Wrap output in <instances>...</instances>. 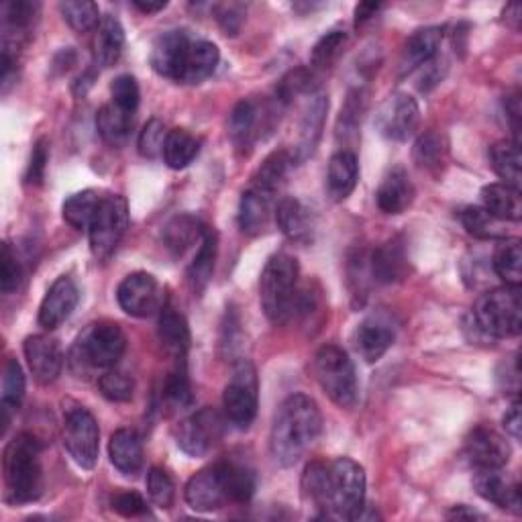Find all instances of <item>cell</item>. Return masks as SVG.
Returning <instances> with one entry per match:
<instances>
[{
    "label": "cell",
    "mask_w": 522,
    "mask_h": 522,
    "mask_svg": "<svg viewBox=\"0 0 522 522\" xmlns=\"http://www.w3.org/2000/svg\"><path fill=\"white\" fill-rule=\"evenodd\" d=\"M323 431V414L317 402L306 394L288 396L272 425L270 451L282 467L294 465L319 439Z\"/></svg>",
    "instance_id": "obj_1"
},
{
    "label": "cell",
    "mask_w": 522,
    "mask_h": 522,
    "mask_svg": "<svg viewBox=\"0 0 522 522\" xmlns=\"http://www.w3.org/2000/svg\"><path fill=\"white\" fill-rule=\"evenodd\" d=\"M41 443L31 433H19L3 453V474L7 498L13 504H27L39 498L43 488Z\"/></svg>",
    "instance_id": "obj_2"
},
{
    "label": "cell",
    "mask_w": 522,
    "mask_h": 522,
    "mask_svg": "<svg viewBox=\"0 0 522 522\" xmlns=\"http://www.w3.org/2000/svg\"><path fill=\"white\" fill-rule=\"evenodd\" d=\"M300 268L296 257L288 253H276L259 278V300L266 317L274 325H286L294 321V308L298 300Z\"/></svg>",
    "instance_id": "obj_3"
},
{
    "label": "cell",
    "mask_w": 522,
    "mask_h": 522,
    "mask_svg": "<svg viewBox=\"0 0 522 522\" xmlns=\"http://www.w3.org/2000/svg\"><path fill=\"white\" fill-rule=\"evenodd\" d=\"M474 321L490 337H516L522 329L520 286H502L480 296L474 306Z\"/></svg>",
    "instance_id": "obj_4"
},
{
    "label": "cell",
    "mask_w": 522,
    "mask_h": 522,
    "mask_svg": "<svg viewBox=\"0 0 522 522\" xmlns=\"http://www.w3.org/2000/svg\"><path fill=\"white\" fill-rule=\"evenodd\" d=\"M327 510L345 520H359L365 510V472L363 467L341 457L329 463Z\"/></svg>",
    "instance_id": "obj_5"
},
{
    "label": "cell",
    "mask_w": 522,
    "mask_h": 522,
    "mask_svg": "<svg viewBox=\"0 0 522 522\" xmlns=\"http://www.w3.org/2000/svg\"><path fill=\"white\" fill-rule=\"evenodd\" d=\"M315 376L325 394L341 408H353L359 398L355 365L337 345H325L315 355Z\"/></svg>",
    "instance_id": "obj_6"
},
{
    "label": "cell",
    "mask_w": 522,
    "mask_h": 522,
    "mask_svg": "<svg viewBox=\"0 0 522 522\" xmlns=\"http://www.w3.org/2000/svg\"><path fill=\"white\" fill-rule=\"evenodd\" d=\"M127 349V337L115 323H94L90 325L74 345L72 361L90 370L115 368Z\"/></svg>",
    "instance_id": "obj_7"
},
{
    "label": "cell",
    "mask_w": 522,
    "mask_h": 522,
    "mask_svg": "<svg viewBox=\"0 0 522 522\" xmlns=\"http://www.w3.org/2000/svg\"><path fill=\"white\" fill-rule=\"evenodd\" d=\"M129 227V206L119 194L104 196L96 217L88 229L90 249L96 259H107L115 253Z\"/></svg>",
    "instance_id": "obj_8"
},
{
    "label": "cell",
    "mask_w": 522,
    "mask_h": 522,
    "mask_svg": "<svg viewBox=\"0 0 522 522\" xmlns=\"http://www.w3.org/2000/svg\"><path fill=\"white\" fill-rule=\"evenodd\" d=\"M257 400H259L257 372L251 361L241 359L235 365L233 376L223 392V408L227 421H231L239 429H247L257 414Z\"/></svg>",
    "instance_id": "obj_9"
},
{
    "label": "cell",
    "mask_w": 522,
    "mask_h": 522,
    "mask_svg": "<svg viewBox=\"0 0 522 522\" xmlns=\"http://www.w3.org/2000/svg\"><path fill=\"white\" fill-rule=\"evenodd\" d=\"M223 416L213 408H200L178 427V447L190 457H204L223 439Z\"/></svg>",
    "instance_id": "obj_10"
},
{
    "label": "cell",
    "mask_w": 522,
    "mask_h": 522,
    "mask_svg": "<svg viewBox=\"0 0 522 522\" xmlns=\"http://www.w3.org/2000/svg\"><path fill=\"white\" fill-rule=\"evenodd\" d=\"M64 445L70 457L82 469H92L96 465L100 451V431L92 412L78 406L66 414Z\"/></svg>",
    "instance_id": "obj_11"
},
{
    "label": "cell",
    "mask_w": 522,
    "mask_h": 522,
    "mask_svg": "<svg viewBox=\"0 0 522 522\" xmlns=\"http://www.w3.org/2000/svg\"><path fill=\"white\" fill-rule=\"evenodd\" d=\"M192 45H194V37L188 31L174 29L162 33L151 47L149 62L153 70L168 80L182 82L190 60Z\"/></svg>",
    "instance_id": "obj_12"
},
{
    "label": "cell",
    "mask_w": 522,
    "mask_h": 522,
    "mask_svg": "<svg viewBox=\"0 0 522 522\" xmlns=\"http://www.w3.org/2000/svg\"><path fill=\"white\" fill-rule=\"evenodd\" d=\"M119 306L129 317L147 319L164 308V292L151 274L137 272L127 276L117 290Z\"/></svg>",
    "instance_id": "obj_13"
},
{
    "label": "cell",
    "mask_w": 522,
    "mask_h": 522,
    "mask_svg": "<svg viewBox=\"0 0 522 522\" xmlns=\"http://www.w3.org/2000/svg\"><path fill=\"white\" fill-rule=\"evenodd\" d=\"M419 123H421L419 102L404 92L392 94L376 115V125L380 133L392 141H406L408 137L414 135L416 129H419Z\"/></svg>",
    "instance_id": "obj_14"
},
{
    "label": "cell",
    "mask_w": 522,
    "mask_h": 522,
    "mask_svg": "<svg viewBox=\"0 0 522 522\" xmlns=\"http://www.w3.org/2000/svg\"><path fill=\"white\" fill-rule=\"evenodd\" d=\"M23 351L37 384L49 386L60 378L64 368V355L56 339H51L47 335L27 337Z\"/></svg>",
    "instance_id": "obj_15"
},
{
    "label": "cell",
    "mask_w": 522,
    "mask_h": 522,
    "mask_svg": "<svg viewBox=\"0 0 522 522\" xmlns=\"http://www.w3.org/2000/svg\"><path fill=\"white\" fill-rule=\"evenodd\" d=\"M355 349L357 353L368 361H380L386 351L394 345L396 341V325L388 315H370L368 319H363L357 329H355Z\"/></svg>",
    "instance_id": "obj_16"
},
{
    "label": "cell",
    "mask_w": 522,
    "mask_h": 522,
    "mask_svg": "<svg viewBox=\"0 0 522 522\" xmlns=\"http://www.w3.org/2000/svg\"><path fill=\"white\" fill-rule=\"evenodd\" d=\"M510 453L508 441L490 427H476L465 439V455L476 469L506 467Z\"/></svg>",
    "instance_id": "obj_17"
},
{
    "label": "cell",
    "mask_w": 522,
    "mask_h": 522,
    "mask_svg": "<svg viewBox=\"0 0 522 522\" xmlns=\"http://www.w3.org/2000/svg\"><path fill=\"white\" fill-rule=\"evenodd\" d=\"M502 469L504 467L476 469L474 488L486 502H492L500 510L520 514L522 512L520 486H518V482L510 480Z\"/></svg>",
    "instance_id": "obj_18"
},
{
    "label": "cell",
    "mask_w": 522,
    "mask_h": 522,
    "mask_svg": "<svg viewBox=\"0 0 522 522\" xmlns=\"http://www.w3.org/2000/svg\"><path fill=\"white\" fill-rule=\"evenodd\" d=\"M80 300V292L76 282L70 276L58 278L47 290L41 308H39V325L47 331L58 329L64 321L70 319L76 304Z\"/></svg>",
    "instance_id": "obj_19"
},
{
    "label": "cell",
    "mask_w": 522,
    "mask_h": 522,
    "mask_svg": "<svg viewBox=\"0 0 522 522\" xmlns=\"http://www.w3.org/2000/svg\"><path fill=\"white\" fill-rule=\"evenodd\" d=\"M276 192L255 184L243 192L239 202V227L247 235L264 233L276 215Z\"/></svg>",
    "instance_id": "obj_20"
},
{
    "label": "cell",
    "mask_w": 522,
    "mask_h": 522,
    "mask_svg": "<svg viewBox=\"0 0 522 522\" xmlns=\"http://www.w3.org/2000/svg\"><path fill=\"white\" fill-rule=\"evenodd\" d=\"M184 496L188 506L198 512H215L223 508L229 502V498L225 492L219 463L213 467H206L196 476H192L190 482L186 484Z\"/></svg>",
    "instance_id": "obj_21"
},
{
    "label": "cell",
    "mask_w": 522,
    "mask_h": 522,
    "mask_svg": "<svg viewBox=\"0 0 522 522\" xmlns=\"http://www.w3.org/2000/svg\"><path fill=\"white\" fill-rule=\"evenodd\" d=\"M280 231L296 243H308L312 239V233H315V221H312V213L310 208L294 198H282L276 204V215H274Z\"/></svg>",
    "instance_id": "obj_22"
},
{
    "label": "cell",
    "mask_w": 522,
    "mask_h": 522,
    "mask_svg": "<svg viewBox=\"0 0 522 522\" xmlns=\"http://www.w3.org/2000/svg\"><path fill=\"white\" fill-rule=\"evenodd\" d=\"M443 41V29L439 27H425L416 31L404 45L402 49V60H400V70L404 74L429 66L435 56L439 54Z\"/></svg>",
    "instance_id": "obj_23"
},
{
    "label": "cell",
    "mask_w": 522,
    "mask_h": 522,
    "mask_svg": "<svg viewBox=\"0 0 522 522\" xmlns=\"http://www.w3.org/2000/svg\"><path fill=\"white\" fill-rule=\"evenodd\" d=\"M92 47H94V60L98 66L102 68L115 66L121 60L125 49L123 25L111 15L102 17L96 27Z\"/></svg>",
    "instance_id": "obj_24"
},
{
    "label": "cell",
    "mask_w": 522,
    "mask_h": 522,
    "mask_svg": "<svg viewBox=\"0 0 522 522\" xmlns=\"http://www.w3.org/2000/svg\"><path fill=\"white\" fill-rule=\"evenodd\" d=\"M327 111H329L327 96L325 94L312 96L300 123V141L296 147V160H306L308 155H312V151L317 149L319 139L323 135Z\"/></svg>",
    "instance_id": "obj_25"
},
{
    "label": "cell",
    "mask_w": 522,
    "mask_h": 522,
    "mask_svg": "<svg viewBox=\"0 0 522 522\" xmlns=\"http://www.w3.org/2000/svg\"><path fill=\"white\" fill-rule=\"evenodd\" d=\"M380 211L386 215H400L414 200V186L402 168H394L378 188L376 194Z\"/></svg>",
    "instance_id": "obj_26"
},
{
    "label": "cell",
    "mask_w": 522,
    "mask_h": 522,
    "mask_svg": "<svg viewBox=\"0 0 522 522\" xmlns=\"http://www.w3.org/2000/svg\"><path fill=\"white\" fill-rule=\"evenodd\" d=\"M111 463L125 476H135L143 465V443L133 429H119L109 441Z\"/></svg>",
    "instance_id": "obj_27"
},
{
    "label": "cell",
    "mask_w": 522,
    "mask_h": 522,
    "mask_svg": "<svg viewBox=\"0 0 522 522\" xmlns=\"http://www.w3.org/2000/svg\"><path fill=\"white\" fill-rule=\"evenodd\" d=\"M359 180V164L353 151L341 149L337 151L327 170V190L333 200H345L357 186Z\"/></svg>",
    "instance_id": "obj_28"
},
{
    "label": "cell",
    "mask_w": 522,
    "mask_h": 522,
    "mask_svg": "<svg viewBox=\"0 0 522 522\" xmlns=\"http://www.w3.org/2000/svg\"><path fill=\"white\" fill-rule=\"evenodd\" d=\"M406 253L400 241H388L370 255V274L374 282L392 284L406 274Z\"/></svg>",
    "instance_id": "obj_29"
},
{
    "label": "cell",
    "mask_w": 522,
    "mask_h": 522,
    "mask_svg": "<svg viewBox=\"0 0 522 522\" xmlns=\"http://www.w3.org/2000/svg\"><path fill=\"white\" fill-rule=\"evenodd\" d=\"M482 206L498 221H520L522 200L520 188L508 184H490L482 190Z\"/></svg>",
    "instance_id": "obj_30"
},
{
    "label": "cell",
    "mask_w": 522,
    "mask_h": 522,
    "mask_svg": "<svg viewBox=\"0 0 522 522\" xmlns=\"http://www.w3.org/2000/svg\"><path fill=\"white\" fill-rule=\"evenodd\" d=\"M158 335L162 345L170 355H174L178 361H184L186 351L190 347V329L186 319L172 306H164L160 310V323H158Z\"/></svg>",
    "instance_id": "obj_31"
},
{
    "label": "cell",
    "mask_w": 522,
    "mask_h": 522,
    "mask_svg": "<svg viewBox=\"0 0 522 522\" xmlns=\"http://www.w3.org/2000/svg\"><path fill=\"white\" fill-rule=\"evenodd\" d=\"M23 398H25L23 368L17 359H9L3 376V402H0V423H3V431H0V435H5L13 414L19 410Z\"/></svg>",
    "instance_id": "obj_32"
},
{
    "label": "cell",
    "mask_w": 522,
    "mask_h": 522,
    "mask_svg": "<svg viewBox=\"0 0 522 522\" xmlns=\"http://www.w3.org/2000/svg\"><path fill=\"white\" fill-rule=\"evenodd\" d=\"M217 249H219V239L213 229H206L202 241L198 243V251L192 259V264L188 268V280L194 288V292H200L206 288V284L211 282L213 272H215V261H217Z\"/></svg>",
    "instance_id": "obj_33"
},
{
    "label": "cell",
    "mask_w": 522,
    "mask_h": 522,
    "mask_svg": "<svg viewBox=\"0 0 522 522\" xmlns=\"http://www.w3.org/2000/svg\"><path fill=\"white\" fill-rule=\"evenodd\" d=\"M259 107L253 100H241L229 117V135L239 149H247L259 137Z\"/></svg>",
    "instance_id": "obj_34"
},
{
    "label": "cell",
    "mask_w": 522,
    "mask_h": 522,
    "mask_svg": "<svg viewBox=\"0 0 522 522\" xmlns=\"http://www.w3.org/2000/svg\"><path fill=\"white\" fill-rule=\"evenodd\" d=\"M208 227H204L192 215H178L174 217L164 229V245L174 253L182 255L194 243H200Z\"/></svg>",
    "instance_id": "obj_35"
},
{
    "label": "cell",
    "mask_w": 522,
    "mask_h": 522,
    "mask_svg": "<svg viewBox=\"0 0 522 522\" xmlns=\"http://www.w3.org/2000/svg\"><path fill=\"white\" fill-rule=\"evenodd\" d=\"M219 60H221L219 47L213 41L194 39V45H192V51H190V60H188L182 84H200V82H204L208 76H213V72L219 66Z\"/></svg>",
    "instance_id": "obj_36"
},
{
    "label": "cell",
    "mask_w": 522,
    "mask_h": 522,
    "mask_svg": "<svg viewBox=\"0 0 522 522\" xmlns=\"http://www.w3.org/2000/svg\"><path fill=\"white\" fill-rule=\"evenodd\" d=\"M104 196H100V192L96 190H82V192H76L72 194L66 202H64V208H62V215H64V221L76 229V231H82V229H90L94 217H96V211L98 206L102 202Z\"/></svg>",
    "instance_id": "obj_37"
},
{
    "label": "cell",
    "mask_w": 522,
    "mask_h": 522,
    "mask_svg": "<svg viewBox=\"0 0 522 522\" xmlns=\"http://www.w3.org/2000/svg\"><path fill=\"white\" fill-rule=\"evenodd\" d=\"M200 151V141L186 129H172L168 131L166 145H164V162L172 170L188 168Z\"/></svg>",
    "instance_id": "obj_38"
},
{
    "label": "cell",
    "mask_w": 522,
    "mask_h": 522,
    "mask_svg": "<svg viewBox=\"0 0 522 522\" xmlns=\"http://www.w3.org/2000/svg\"><path fill=\"white\" fill-rule=\"evenodd\" d=\"M219 469H221V478H223L229 502H235V504L249 502L255 492V476L251 469L237 461H223V463H219Z\"/></svg>",
    "instance_id": "obj_39"
},
{
    "label": "cell",
    "mask_w": 522,
    "mask_h": 522,
    "mask_svg": "<svg viewBox=\"0 0 522 522\" xmlns=\"http://www.w3.org/2000/svg\"><path fill=\"white\" fill-rule=\"evenodd\" d=\"M131 127L133 115L117 109L115 104H107V107H102L96 115V129L109 145H123L131 135Z\"/></svg>",
    "instance_id": "obj_40"
},
{
    "label": "cell",
    "mask_w": 522,
    "mask_h": 522,
    "mask_svg": "<svg viewBox=\"0 0 522 522\" xmlns=\"http://www.w3.org/2000/svg\"><path fill=\"white\" fill-rule=\"evenodd\" d=\"M492 266L506 286H520L522 280V247L518 239H504L494 251Z\"/></svg>",
    "instance_id": "obj_41"
},
{
    "label": "cell",
    "mask_w": 522,
    "mask_h": 522,
    "mask_svg": "<svg viewBox=\"0 0 522 522\" xmlns=\"http://www.w3.org/2000/svg\"><path fill=\"white\" fill-rule=\"evenodd\" d=\"M490 162L494 172L504 184L520 188V147L518 141H498L490 149Z\"/></svg>",
    "instance_id": "obj_42"
},
{
    "label": "cell",
    "mask_w": 522,
    "mask_h": 522,
    "mask_svg": "<svg viewBox=\"0 0 522 522\" xmlns=\"http://www.w3.org/2000/svg\"><path fill=\"white\" fill-rule=\"evenodd\" d=\"M327 488H329V463L312 461L306 465L302 476V496L312 506L327 510Z\"/></svg>",
    "instance_id": "obj_43"
},
{
    "label": "cell",
    "mask_w": 522,
    "mask_h": 522,
    "mask_svg": "<svg viewBox=\"0 0 522 522\" xmlns=\"http://www.w3.org/2000/svg\"><path fill=\"white\" fill-rule=\"evenodd\" d=\"M461 223L465 231L478 239H500L504 237L502 221L492 217L484 206H467L461 213Z\"/></svg>",
    "instance_id": "obj_44"
},
{
    "label": "cell",
    "mask_w": 522,
    "mask_h": 522,
    "mask_svg": "<svg viewBox=\"0 0 522 522\" xmlns=\"http://www.w3.org/2000/svg\"><path fill=\"white\" fill-rule=\"evenodd\" d=\"M290 166H292V158L286 151H274L270 158L264 164H261V168L257 170L251 184L272 190V192H278V188L284 182Z\"/></svg>",
    "instance_id": "obj_45"
},
{
    "label": "cell",
    "mask_w": 522,
    "mask_h": 522,
    "mask_svg": "<svg viewBox=\"0 0 522 522\" xmlns=\"http://www.w3.org/2000/svg\"><path fill=\"white\" fill-rule=\"evenodd\" d=\"M60 11L64 21L78 33L90 31L100 23L98 5L90 3V0H66L60 5Z\"/></svg>",
    "instance_id": "obj_46"
},
{
    "label": "cell",
    "mask_w": 522,
    "mask_h": 522,
    "mask_svg": "<svg viewBox=\"0 0 522 522\" xmlns=\"http://www.w3.org/2000/svg\"><path fill=\"white\" fill-rule=\"evenodd\" d=\"M347 33L345 31H331L327 33L317 45L312 49V56H310V64L312 68L317 70H325L331 64H335V60L343 54V49L347 45Z\"/></svg>",
    "instance_id": "obj_47"
},
{
    "label": "cell",
    "mask_w": 522,
    "mask_h": 522,
    "mask_svg": "<svg viewBox=\"0 0 522 522\" xmlns=\"http://www.w3.org/2000/svg\"><path fill=\"white\" fill-rule=\"evenodd\" d=\"M445 141L437 133H425L414 143V162L425 170H435L445 160Z\"/></svg>",
    "instance_id": "obj_48"
},
{
    "label": "cell",
    "mask_w": 522,
    "mask_h": 522,
    "mask_svg": "<svg viewBox=\"0 0 522 522\" xmlns=\"http://www.w3.org/2000/svg\"><path fill=\"white\" fill-rule=\"evenodd\" d=\"M192 388H190V380L186 374V368L178 365V368L168 376L166 384H164V402L172 408V410H184L192 404Z\"/></svg>",
    "instance_id": "obj_49"
},
{
    "label": "cell",
    "mask_w": 522,
    "mask_h": 522,
    "mask_svg": "<svg viewBox=\"0 0 522 522\" xmlns=\"http://www.w3.org/2000/svg\"><path fill=\"white\" fill-rule=\"evenodd\" d=\"M147 494H149V500L158 508L168 510L174 504L176 490H174V482L168 476L166 469H160V467H151L149 469V474H147Z\"/></svg>",
    "instance_id": "obj_50"
},
{
    "label": "cell",
    "mask_w": 522,
    "mask_h": 522,
    "mask_svg": "<svg viewBox=\"0 0 522 522\" xmlns=\"http://www.w3.org/2000/svg\"><path fill=\"white\" fill-rule=\"evenodd\" d=\"M166 137H168V131H166L164 123L158 121V119H151V121L143 127V131L139 133V141H137L139 153L143 155V158H147V160L160 158V155H164Z\"/></svg>",
    "instance_id": "obj_51"
},
{
    "label": "cell",
    "mask_w": 522,
    "mask_h": 522,
    "mask_svg": "<svg viewBox=\"0 0 522 522\" xmlns=\"http://www.w3.org/2000/svg\"><path fill=\"white\" fill-rule=\"evenodd\" d=\"M111 96H113V104L117 109L133 115L139 107V98H141L137 80L129 74L119 76L111 86Z\"/></svg>",
    "instance_id": "obj_52"
},
{
    "label": "cell",
    "mask_w": 522,
    "mask_h": 522,
    "mask_svg": "<svg viewBox=\"0 0 522 522\" xmlns=\"http://www.w3.org/2000/svg\"><path fill=\"white\" fill-rule=\"evenodd\" d=\"M100 394L111 402H129L133 398V380L123 372H107L98 380Z\"/></svg>",
    "instance_id": "obj_53"
},
{
    "label": "cell",
    "mask_w": 522,
    "mask_h": 522,
    "mask_svg": "<svg viewBox=\"0 0 522 522\" xmlns=\"http://www.w3.org/2000/svg\"><path fill=\"white\" fill-rule=\"evenodd\" d=\"M23 280V270L17 255L13 253L11 245L5 243L3 245V255H0V288H3L5 294H11L19 288Z\"/></svg>",
    "instance_id": "obj_54"
},
{
    "label": "cell",
    "mask_w": 522,
    "mask_h": 522,
    "mask_svg": "<svg viewBox=\"0 0 522 522\" xmlns=\"http://www.w3.org/2000/svg\"><path fill=\"white\" fill-rule=\"evenodd\" d=\"M37 15V5L25 3V0H15L5 7V25L13 33L17 31H27Z\"/></svg>",
    "instance_id": "obj_55"
},
{
    "label": "cell",
    "mask_w": 522,
    "mask_h": 522,
    "mask_svg": "<svg viewBox=\"0 0 522 522\" xmlns=\"http://www.w3.org/2000/svg\"><path fill=\"white\" fill-rule=\"evenodd\" d=\"M47 162H49V143H47V139H39L31 151V162H29L25 180L29 184H41L45 178Z\"/></svg>",
    "instance_id": "obj_56"
},
{
    "label": "cell",
    "mask_w": 522,
    "mask_h": 522,
    "mask_svg": "<svg viewBox=\"0 0 522 522\" xmlns=\"http://www.w3.org/2000/svg\"><path fill=\"white\" fill-rule=\"evenodd\" d=\"M113 510H117L123 516H139L145 514L147 504L137 492H121L113 498Z\"/></svg>",
    "instance_id": "obj_57"
},
{
    "label": "cell",
    "mask_w": 522,
    "mask_h": 522,
    "mask_svg": "<svg viewBox=\"0 0 522 522\" xmlns=\"http://www.w3.org/2000/svg\"><path fill=\"white\" fill-rule=\"evenodd\" d=\"M217 11H219V23L227 31V35L229 33L235 35L243 21V7L241 5H223V7H217Z\"/></svg>",
    "instance_id": "obj_58"
},
{
    "label": "cell",
    "mask_w": 522,
    "mask_h": 522,
    "mask_svg": "<svg viewBox=\"0 0 522 522\" xmlns=\"http://www.w3.org/2000/svg\"><path fill=\"white\" fill-rule=\"evenodd\" d=\"M520 427H522L520 402L516 400V402L510 406V410L504 414V429H506V433H508L514 441H518V439H520Z\"/></svg>",
    "instance_id": "obj_59"
},
{
    "label": "cell",
    "mask_w": 522,
    "mask_h": 522,
    "mask_svg": "<svg viewBox=\"0 0 522 522\" xmlns=\"http://www.w3.org/2000/svg\"><path fill=\"white\" fill-rule=\"evenodd\" d=\"M382 11V5H376V3H363L355 9V25H363L365 21H370L372 17H376V13Z\"/></svg>",
    "instance_id": "obj_60"
},
{
    "label": "cell",
    "mask_w": 522,
    "mask_h": 522,
    "mask_svg": "<svg viewBox=\"0 0 522 522\" xmlns=\"http://www.w3.org/2000/svg\"><path fill=\"white\" fill-rule=\"evenodd\" d=\"M133 7L137 9V11H141V13H160V11H164L166 7H168V3L166 0H160V3H143V0H133Z\"/></svg>",
    "instance_id": "obj_61"
},
{
    "label": "cell",
    "mask_w": 522,
    "mask_h": 522,
    "mask_svg": "<svg viewBox=\"0 0 522 522\" xmlns=\"http://www.w3.org/2000/svg\"><path fill=\"white\" fill-rule=\"evenodd\" d=\"M447 516L449 518H484V514H480L472 508H467V506H455Z\"/></svg>",
    "instance_id": "obj_62"
}]
</instances>
